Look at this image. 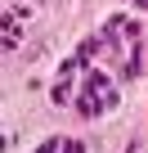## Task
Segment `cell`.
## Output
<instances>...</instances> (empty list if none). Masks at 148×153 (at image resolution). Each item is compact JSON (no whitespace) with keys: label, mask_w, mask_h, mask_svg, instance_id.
<instances>
[{"label":"cell","mask_w":148,"mask_h":153,"mask_svg":"<svg viewBox=\"0 0 148 153\" xmlns=\"http://www.w3.org/2000/svg\"><path fill=\"white\" fill-rule=\"evenodd\" d=\"M117 108V81L103 72V68H85V86H81V99H77V113L81 117H99Z\"/></svg>","instance_id":"obj_2"},{"label":"cell","mask_w":148,"mask_h":153,"mask_svg":"<svg viewBox=\"0 0 148 153\" xmlns=\"http://www.w3.org/2000/svg\"><path fill=\"white\" fill-rule=\"evenodd\" d=\"M77 72H85V63H81V59H67V63H63L58 81H54V104H58V108H63V104H72V86H77Z\"/></svg>","instance_id":"obj_3"},{"label":"cell","mask_w":148,"mask_h":153,"mask_svg":"<svg viewBox=\"0 0 148 153\" xmlns=\"http://www.w3.org/2000/svg\"><path fill=\"white\" fill-rule=\"evenodd\" d=\"M103 41H108V59L117 63L121 81H135L139 68H144V59H139V41H144L139 23H130V18H108V23H103Z\"/></svg>","instance_id":"obj_1"},{"label":"cell","mask_w":148,"mask_h":153,"mask_svg":"<svg viewBox=\"0 0 148 153\" xmlns=\"http://www.w3.org/2000/svg\"><path fill=\"white\" fill-rule=\"evenodd\" d=\"M130 5H139V9H148V0H130Z\"/></svg>","instance_id":"obj_4"}]
</instances>
